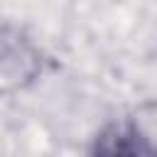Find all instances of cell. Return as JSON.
Returning <instances> with one entry per match:
<instances>
[{
	"instance_id": "cell-1",
	"label": "cell",
	"mask_w": 157,
	"mask_h": 157,
	"mask_svg": "<svg viewBox=\"0 0 157 157\" xmlns=\"http://www.w3.org/2000/svg\"><path fill=\"white\" fill-rule=\"evenodd\" d=\"M42 59L37 47L20 29L0 27V91H10L37 78Z\"/></svg>"
},
{
	"instance_id": "cell-2",
	"label": "cell",
	"mask_w": 157,
	"mask_h": 157,
	"mask_svg": "<svg viewBox=\"0 0 157 157\" xmlns=\"http://www.w3.org/2000/svg\"><path fill=\"white\" fill-rule=\"evenodd\" d=\"M91 157H155L150 130L135 120H115L96 135Z\"/></svg>"
}]
</instances>
